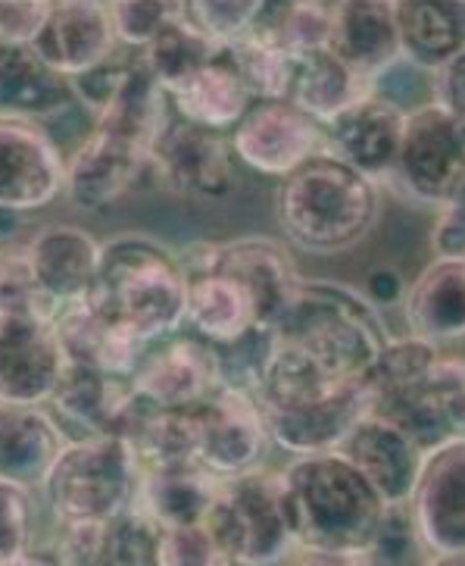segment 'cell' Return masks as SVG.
I'll return each instance as SVG.
<instances>
[{
  "mask_svg": "<svg viewBox=\"0 0 465 566\" xmlns=\"http://www.w3.org/2000/svg\"><path fill=\"white\" fill-rule=\"evenodd\" d=\"M66 373V357L47 319L0 323V403L47 407Z\"/></svg>",
  "mask_w": 465,
  "mask_h": 566,
  "instance_id": "44dd1931",
  "label": "cell"
},
{
  "mask_svg": "<svg viewBox=\"0 0 465 566\" xmlns=\"http://www.w3.org/2000/svg\"><path fill=\"white\" fill-rule=\"evenodd\" d=\"M215 51H219L215 44L198 35L184 19L176 17L162 29L160 35L144 48L141 56L150 75L157 78V85L169 97L172 92H179L181 85L198 73L200 66H207Z\"/></svg>",
  "mask_w": 465,
  "mask_h": 566,
  "instance_id": "8d00e7d4",
  "label": "cell"
},
{
  "mask_svg": "<svg viewBox=\"0 0 465 566\" xmlns=\"http://www.w3.org/2000/svg\"><path fill=\"white\" fill-rule=\"evenodd\" d=\"M403 279L397 273L394 266H376L369 279H366V289H362V297L376 307V311H384V307H394L403 301Z\"/></svg>",
  "mask_w": 465,
  "mask_h": 566,
  "instance_id": "c3c4849f",
  "label": "cell"
},
{
  "mask_svg": "<svg viewBox=\"0 0 465 566\" xmlns=\"http://www.w3.org/2000/svg\"><path fill=\"white\" fill-rule=\"evenodd\" d=\"M169 119H172L169 97L147 70L141 51H128L123 78L101 116H94V126L150 150L162 135V128L169 126Z\"/></svg>",
  "mask_w": 465,
  "mask_h": 566,
  "instance_id": "4dcf8cb0",
  "label": "cell"
},
{
  "mask_svg": "<svg viewBox=\"0 0 465 566\" xmlns=\"http://www.w3.org/2000/svg\"><path fill=\"white\" fill-rule=\"evenodd\" d=\"M465 119L434 104L406 111L403 138L391 179L412 201L444 210L463 203L465 191Z\"/></svg>",
  "mask_w": 465,
  "mask_h": 566,
  "instance_id": "52a82bcc",
  "label": "cell"
},
{
  "mask_svg": "<svg viewBox=\"0 0 465 566\" xmlns=\"http://www.w3.org/2000/svg\"><path fill=\"white\" fill-rule=\"evenodd\" d=\"M35 532V492L0 482V566L13 564L32 548Z\"/></svg>",
  "mask_w": 465,
  "mask_h": 566,
  "instance_id": "7bdbcfd3",
  "label": "cell"
},
{
  "mask_svg": "<svg viewBox=\"0 0 465 566\" xmlns=\"http://www.w3.org/2000/svg\"><path fill=\"white\" fill-rule=\"evenodd\" d=\"M275 220L287 244L304 254H350L381 220V185L319 150L278 182Z\"/></svg>",
  "mask_w": 465,
  "mask_h": 566,
  "instance_id": "7a4b0ae2",
  "label": "cell"
},
{
  "mask_svg": "<svg viewBox=\"0 0 465 566\" xmlns=\"http://www.w3.org/2000/svg\"><path fill=\"white\" fill-rule=\"evenodd\" d=\"M229 147L237 164L253 169L256 176L282 182L297 166L325 150V135L313 116L278 97L253 101L229 132Z\"/></svg>",
  "mask_w": 465,
  "mask_h": 566,
  "instance_id": "7c38bea8",
  "label": "cell"
},
{
  "mask_svg": "<svg viewBox=\"0 0 465 566\" xmlns=\"http://www.w3.org/2000/svg\"><path fill=\"white\" fill-rule=\"evenodd\" d=\"M207 526L234 566H285L297 551L282 473L266 467L222 482Z\"/></svg>",
  "mask_w": 465,
  "mask_h": 566,
  "instance_id": "8992f818",
  "label": "cell"
},
{
  "mask_svg": "<svg viewBox=\"0 0 465 566\" xmlns=\"http://www.w3.org/2000/svg\"><path fill=\"white\" fill-rule=\"evenodd\" d=\"M431 254L434 260H465V207L453 203L437 210V220L431 226Z\"/></svg>",
  "mask_w": 465,
  "mask_h": 566,
  "instance_id": "f6af8a7d",
  "label": "cell"
},
{
  "mask_svg": "<svg viewBox=\"0 0 465 566\" xmlns=\"http://www.w3.org/2000/svg\"><path fill=\"white\" fill-rule=\"evenodd\" d=\"M219 489L222 482L207 470H200L198 463L144 470L135 511L141 513L144 520H150L157 530L198 526V523H207Z\"/></svg>",
  "mask_w": 465,
  "mask_h": 566,
  "instance_id": "f546056e",
  "label": "cell"
},
{
  "mask_svg": "<svg viewBox=\"0 0 465 566\" xmlns=\"http://www.w3.org/2000/svg\"><path fill=\"white\" fill-rule=\"evenodd\" d=\"M263 0H181L179 17L215 48H229L251 35Z\"/></svg>",
  "mask_w": 465,
  "mask_h": 566,
  "instance_id": "ab89813d",
  "label": "cell"
},
{
  "mask_svg": "<svg viewBox=\"0 0 465 566\" xmlns=\"http://www.w3.org/2000/svg\"><path fill=\"white\" fill-rule=\"evenodd\" d=\"M222 51L234 63V70L241 75L251 101H278V97H287L294 56H287L285 51H278V48H272V44L253 35H244L241 41L222 48Z\"/></svg>",
  "mask_w": 465,
  "mask_h": 566,
  "instance_id": "74e56055",
  "label": "cell"
},
{
  "mask_svg": "<svg viewBox=\"0 0 465 566\" xmlns=\"http://www.w3.org/2000/svg\"><path fill=\"white\" fill-rule=\"evenodd\" d=\"M88 304L144 347L179 335L184 329L179 251L144 232L101 241Z\"/></svg>",
  "mask_w": 465,
  "mask_h": 566,
  "instance_id": "3957f363",
  "label": "cell"
},
{
  "mask_svg": "<svg viewBox=\"0 0 465 566\" xmlns=\"http://www.w3.org/2000/svg\"><path fill=\"white\" fill-rule=\"evenodd\" d=\"M75 104L70 82L44 66L32 48H0V116L41 123Z\"/></svg>",
  "mask_w": 465,
  "mask_h": 566,
  "instance_id": "836d02e7",
  "label": "cell"
},
{
  "mask_svg": "<svg viewBox=\"0 0 465 566\" xmlns=\"http://www.w3.org/2000/svg\"><path fill=\"white\" fill-rule=\"evenodd\" d=\"M335 7L338 3H260V13L253 19L251 35L266 41L272 48L285 51L287 56L331 51L335 38Z\"/></svg>",
  "mask_w": 465,
  "mask_h": 566,
  "instance_id": "d590c367",
  "label": "cell"
},
{
  "mask_svg": "<svg viewBox=\"0 0 465 566\" xmlns=\"http://www.w3.org/2000/svg\"><path fill=\"white\" fill-rule=\"evenodd\" d=\"M287 566H378L372 551L353 548H297Z\"/></svg>",
  "mask_w": 465,
  "mask_h": 566,
  "instance_id": "7dc6e473",
  "label": "cell"
},
{
  "mask_svg": "<svg viewBox=\"0 0 465 566\" xmlns=\"http://www.w3.org/2000/svg\"><path fill=\"white\" fill-rule=\"evenodd\" d=\"M144 182H154L150 150L94 126L66 160L63 195L75 210L104 213L126 201Z\"/></svg>",
  "mask_w": 465,
  "mask_h": 566,
  "instance_id": "9a60e30c",
  "label": "cell"
},
{
  "mask_svg": "<svg viewBox=\"0 0 465 566\" xmlns=\"http://www.w3.org/2000/svg\"><path fill=\"white\" fill-rule=\"evenodd\" d=\"M194 432V463L219 482L263 470L272 451L260 403L247 395L215 388L188 410Z\"/></svg>",
  "mask_w": 465,
  "mask_h": 566,
  "instance_id": "30bf717a",
  "label": "cell"
},
{
  "mask_svg": "<svg viewBox=\"0 0 465 566\" xmlns=\"http://www.w3.org/2000/svg\"><path fill=\"white\" fill-rule=\"evenodd\" d=\"M66 157L41 123L0 116V213L22 217L63 198Z\"/></svg>",
  "mask_w": 465,
  "mask_h": 566,
  "instance_id": "4fadbf2b",
  "label": "cell"
},
{
  "mask_svg": "<svg viewBox=\"0 0 465 566\" xmlns=\"http://www.w3.org/2000/svg\"><path fill=\"white\" fill-rule=\"evenodd\" d=\"M272 448L290 457H316L338 451V444L362 417H369V398L362 385L340 388L323 398L268 403L260 407Z\"/></svg>",
  "mask_w": 465,
  "mask_h": 566,
  "instance_id": "ac0fdd59",
  "label": "cell"
},
{
  "mask_svg": "<svg viewBox=\"0 0 465 566\" xmlns=\"http://www.w3.org/2000/svg\"><path fill=\"white\" fill-rule=\"evenodd\" d=\"M35 56L66 82L85 75L119 51L104 0H47L32 41Z\"/></svg>",
  "mask_w": 465,
  "mask_h": 566,
  "instance_id": "ffe728a7",
  "label": "cell"
},
{
  "mask_svg": "<svg viewBox=\"0 0 465 566\" xmlns=\"http://www.w3.org/2000/svg\"><path fill=\"white\" fill-rule=\"evenodd\" d=\"M107 10L116 44L126 48V51H144L172 19L179 17V0L176 3H166V0H119V3H107Z\"/></svg>",
  "mask_w": 465,
  "mask_h": 566,
  "instance_id": "60d3db41",
  "label": "cell"
},
{
  "mask_svg": "<svg viewBox=\"0 0 465 566\" xmlns=\"http://www.w3.org/2000/svg\"><path fill=\"white\" fill-rule=\"evenodd\" d=\"M157 566H234L207 523L157 532Z\"/></svg>",
  "mask_w": 465,
  "mask_h": 566,
  "instance_id": "b9f144b4",
  "label": "cell"
},
{
  "mask_svg": "<svg viewBox=\"0 0 465 566\" xmlns=\"http://www.w3.org/2000/svg\"><path fill=\"white\" fill-rule=\"evenodd\" d=\"M157 526L131 511L109 523L60 530V566H157Z\"/></svg>",
  "mask_w": 465,
  "mask_h": 566,
  "instance_id": "83f0119b",
  "label": "cell"
},
{
  "mask_svg": "<svg viewBox=\"0 0 465 566\" xmlns=\"http://www.w3.org/2000/svg\"><path fill=\"white\" fill-rule=\"evenodd\" d=\"M184 273V326L203 345L222 347L260 329L251 292L222 263L215 241H191L179 251Z\"/></svg>",
  "mask_w": 465,
  "mask_h": 566,
  "instance_id": "9c48e42d",
  "label": "cell"
},
{
  "mask_svg": "<svg viewBox=\"0 0 465 566\" xmlns=\"http://www.w3.org/2000/svg\"><path fill=\"white\" fill-rule=\"evenodd\" d=\"M369 417L388 420L406 432L425 454L463 439L465 429V366L463 354L447 350L437 364L391 385L369 398Z\"/></svg>",
  "mask_w": 465,
  "mask_h": 566,
  "instance_id": "ba28073f",
  "label": "cell"
},
{
  "mask_svg": "<svg viewBox=\"0 0 465 566\" xmlns=\"http://www.w3.org/2000/svg\"><path fill=\"white\" fill-rule=\"evenodd\" d=\"M403 511L422 554H465V439L425 454Z\"/></svg>",
  "mask_w": 465,
  "mask_h": 566,
  "instance_id": "5bb4252c",
  "label": "cell"
},
{
  "mask_svg": "<svg viewBox=\"0 0 465 566\" xmlns=\"http://www.w3.org/2000/svg\"><path fill=\"white\" fill-rule=\"evenodd\" d=\"M335 454L344 457L391 511L406 507L425 460V451L406 432L378 417H362Z\"/></svg>",
  "mask_w": 465,
  "mask_h": 566,
  "instance_id": "7402d4cb",
  "label": "cell"
},
{
  "mask_svg": "<svg viewBox=\"0 0 465 566\" xmlns=\"http://www.w3.org/2000/svg\"><path fill=\"white\" fill-rule=\"evenodd\" d=\"M141 479L144 467L131 441L119 436L72 439L38 492L44 494L60 530H66L109 523L135 511Z\"/></svg>",
  "mask_w": 465,
  "mask_h": 566,
  "instance_id": "5b68a950",
  "label": "cell"
},
{
  "mask_svg": "<svg viewBox=\"0 0 465 566\" xmlns=\"http://www.w3.org/2000/svg\"><path fill=\"white\" fill-rule=\"evenodd\" d=\"M251 104V94L222 48L207 66H200L198 73L181 85L179 92L169 94L172 116L207 132H219V135H229Z\"/></svg>",
  "mask_w": 465,
  "mask_h": 566,
  "instance_id": "1f68e13d",
  "label": "cell"
},
{
  "mask_svg": "<svg viewBox=\"0 0 465 566\" xmlns=\"http://www.w3.org/2000/svg\"><path fill=\"white\" fill-rule=\"evenodd\" d=\"M128 385L150 410H191L215 391V360L210 345L194 335H172L141 350Z\"/></svg>",
  "mask_w": 465,
  "mask_h": 566,
  "instance_id": "2e32d148",
  "label": "cell"
},
{
  "mask_svg": "<svg viewBox=\"0 0 465 566\" xmlns=\"http://www.w3.org/2000/svg\"><path fill=\"white\" fill-rule=\"evenodd\" d=\"M29 266L41 294L54 304L56 316L91 297L101 241L78 226H47L25 241Z\"/></svg>",
  "mask_w": 465,
  "mask_h": 566,
  "instance_id": "603a6c76",
  "label": "cell"
},
{
  "mask_svg": "<svg viewBox=\"0 0 465 566\" xmlns=\"http://www.w3.org/2000/svg\"><path fill=\"white\" fill-rule=\"evenodd\" d=\"M47 13V0H3L0 3V48H32Z\"/></svg>",
  "mask_w": 465,
  "mask_h": 566,
  "instance_id": "ee69618b",
  "label": "cell"
},
{
  "mask_svg": "<svg viewBox=\"0 0 465 566\" xmlns=\"http://www.w3.org/2000/svg\"><path fill=\"white\" fill-rule=\"evenodd\" d=\"M331 51L353 73L376 88L400 63V41L394 25V0H353L335 7Z\"/></svg>",
  "mask_w": 465,
  "mask_h": 566,
  "instance_id": "4316f807",
  "label": "cell"
},
{
  "mask_svg": "<svg viewBox=\"0 0 465 566\" xmlns=\"http://www.w3.org/2000/svg\"><path fill=\"white\" fill-rule=\"evenodd\" d=\"M406 335L453 347L465 335V260H431L403 292Z\"/></svg>",
  "mask_w": 465,
  "mask_h": 566,
  "instance_id": "484cf974",
  "label": "cell"
},
{
  "mask_svg": "<svg viewBox=\"0 0 465 566\" xmlns=\"http://www.w3.org/2000/svg\"><path fill=\"white\" fill-rule=\"evenodd\" d=\"M3 319H47L54 323V304L38 289L25 244H0V323Z\"/></svg>",
  "mask_w": 465,
  "mask_h": 566,
  "instance_id": "f35d334b",
  "label": "cell"
},
{
  "mask_svg": "<svg viewBox=\"0 0 465 566\" xmlns=\"http://www.w3.org/2000/svg\"><path fill=\"white\" fill-rule=\"evenodd\" d=\"M66 444L70 436L47 407L0 403V482L38 492Z\"/></svg>",
  "mask_w": 465,
  "mask_h": 566,
  "instance_id": "d4e9b609",
  "label": "cell"
},
{
  "mask_svg": "<svg viewBox=\"0 0 465 566\" xmlns=\"http://www.w3.org/2000/svg\"><path fill=\"white\" fill-rule=\"evenodd\" d=\"M47 410L54 413L63 432L66 426L75 429L72 439H104V436L128 439L144 413V403L131 391L126 376L66 366Z\"/></svg>",
  "mask_w": 465,
  "mask_h": 566,
  "instance_id": "d6986e66",
  "label": "cell"
},
{
  "mask_svg": "<svg viewBox=\"0 0 465 566\" xmlns=\"http://www.w3.org/2000/svg\"><path fill=\"white\" fill-rule=\"evenodd\" d=\"M419 566H465V554H425Z\"/></svg>",
  "mask_w": 465,
  "mask_h": 566,
  "instance_id": "f907efd6",
  "label": "cell"
},
{
  "mask_svg": "<svg viewBox=\"0 0 465 566\" xmlns=\"http://www.w3.org/2000/svg\"><path fill=\"white\" fill-rule=\"evenodd\" d=\"M369 92L372 88L335 51H316L294 60L285 101L325 126Z\"/></svg>",
  "mask_w": 465,
  "mask_h": 566,
  "instance_id": "e575fe53",
  "label": "cell"
},
{
  "mask_svg": "<svg viewBox=\"0 0 465 566\" xmlns=\"http://www.w3.org/2000/svg\"><path fill=\"white\" fill-rule=\"evenodd\" d=\"M403 123L406 107H400L394 97L378 92L362 94L357 104L325 123V150L338 157L340 164L357 169L359 176L381 185L394 172Z\"/></svg>",
  "mask_w": 465,
  "mask_h": 566,
  "instance_id": "e0dca14e",
  "label": "cell"
},
{
  "mask_svg": "<svg viewBox=\"0 0 465 566\" xmlns=\"http://www.w3.org/2000/svg\"><path fill=\"white\" fill-rule=\"evenodd\" d=\"M278 473L297 548H376L391 507L344 457H290Z\"/></svg>",
  "mask_w": 465,
  "mask_h": 566,
  "instance_id": "277c9868",
  "label": "cell"
},
{
  "mask_svg": "<svg viewBox=\"0 0 465 566\" xmlns=\"http://www.w3.org/2000/svg\"><path fill=\"white\" fill-rule=\"evenodd\" d=\"M7 566H60V560H56L54 548H29L22 557H17L13 564Z\"/></svg>",
  "mask_w": 465,
  "mask_h": 566,
  "instance_id": "681fc988",
  "label": "cell"
},
{
  "mask_svg": "<svg viewBox=\"0 0 465 566\" xmlns=\"http://www.w3.org/2000/svg\"><path fill=\"white\" fill-rule=\"evenodd\" d=\"M391 338L381 311L362 292L325 279H300L272 326L268 376L297 391L357 385Z\"/></svg>",
  "mask_w": 465,
  "mask_h": 566,
  "instance_id": "6da1fadb",
  "label": "cell"
},
{
  "mask_svg": "<svg viewBox=\"0 0 465 566\" xmlns=\"http://www.w3.org/2000/svg\"><path fill=\"white\" fill-rule=\"evenodd\" d=\"M56 342L66 357V366H82L107 376H126L138 364L144 345H138L128 332L109 323L104 313H97L88 301L63 311L54 319Z\"/></svg>",
  "mask_w": 465,
  "mask_h": 566,
  "instance_id": "d6a6232c",
  "label": "cell"
},
{
  "mask_svg": "<svg viewBox=\"0 0 465 566\" xmlns=\"http://www.w3.org/2000/svg\"><path fill=\"white\" fill-rule=\"evenodd\" d=\"M215 244H219L222 263L251 292L260 329L272 332L304 279L297 273L294 256L287 254L282 241L266 235L229 238V241H215Z\"/></svg>",
  "mask_w": 465,
  "mask_h": 566,
  "instance_id": "cb8c5ba5",
  "label": "cell"
},
{
  "mask_svg": "<svg viewBox=\"0 0 465 566\" xmlns=\"http://www.w3.org/2000/svg\"><path fill=\"white\" fill-rule=\"evenodd\" d=\"M150 176L179 201L215 203L237 188V160L229 135L169 119L157 145L150 147Z\"/></svg>",
  "mask_w": 465,
  "mask_h": 566,
  "instance_id": "8fae6325",
  "label": "cell"
},
{
  "mask_svg": "<svg viewBox=\"0 0 465 566\" xmlns=\"http://www.w3.org/2000/svg\"><path fill=\"white\" fill-rule=\"evenodd\" d=\"M429 104L441 107V111L456 116V119H465V54L456 56L444 70L429 75Z\"/></svg>",
  "mask_w": 465,
  "mask_h": 566,
  "instance_id": "bcb514c9",
  "label": "cell"
},
{
  "mask_svg": "<svg viewBox=\"0 0 465 566\" xmlns=\"http://www.w3.org/2000/svg\"><path fill=\"white\" fill-rule=\"evenodd\" d=\"M400 60L415 73H437L465 48V3H422L394 0Z\"/></svg>",
  "mask_w": 465,
  "mask_h": 566,
  "instance_id": "f1b7e54d",
  "label": "cell"
}]
</instances>
